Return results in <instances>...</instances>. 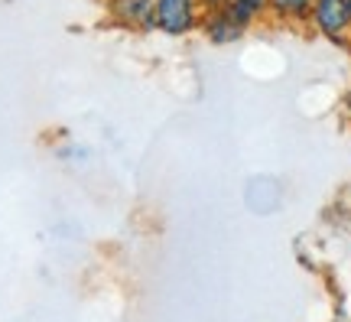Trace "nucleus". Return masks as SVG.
I'll return each instance as SVG.
<instances>
[{"label": "nucleus", "instance_id": "obj_7", "mask_svg": "<svg viewBox=\"0 0 351 322\" xmlns=\"http://www.w3.org/2000/svg\"><path fill=\"white\" fill-rule=\"evenodd\" d=\"M348 7H351V0H348Z\"/></svg>", "mask_w": 351, "mask_h": 322}, {"label": "nucleus", "instance_id": "obj_1", "mask_svg": "<svg viewBox=\"0 0 351 322\" xmlns=\"http://www.w3.org/2000/svg\"><path fill=\"white\" fill-rule=\"evenodd\" d=\"M202 20L199 0H156V30L166 36H186Z\"/></svg>", "mask_w": 351, "mask_h": 322}, {"label": "nucleus", "instance_id": "obj_6", "mask_svg": "<svg viewBox=\"0 0 351 322\" xmlns=\"http://www.w3.org/2000/svg\"><path fill=\"white\" fill-rule=\"evenodd\" d=\"M267 3L283 20H309L313 13V0H267Z\"/></svg>", "mask_w": 351, "mask_h": 322}, {"label": "nucleus", "instance_id": "obj_4", "mask_svg": "<svg viewBox=\"0 0 351 322\" xmlns=\"http://www.w3.org/2000/svg\"><path fill=\"white\" fill-rule=\"evenodd\" d=\"M199 26H202V33L208 36V43H215V46L238 43V39L247 33V30H241L238 23H231L221 10H205L202 13V20H199Z\"/></svg>", "mask_w": 351, "mask_h": 322}, {"label": "nucleus", "instance_id": "obj_2", "mask_svg": "<svg viewBox=\"0 0 351 322\" xmlns=\"http://www.w3.org/2000/svg\"><path fill=\"white\" fill-rule=\"evenodd\" d=\"M309 20L315 30L328 36L332 43H345L351 36V7L348 0H313V13Z\"/></svg>", "mask_w": 351, "mask_h": 322}, {"label": "nucleus", "instance_id": "obj_5", "mask_svg": "<svg viewBox=\"0 0 351 322\" xmlns=\"http://www.w3.org/2000/svg\"><path fill=\"white\" fill-rule=\"evenodd\" d=\"M267 10H270L267 0H225V7H221V13L241 30H251V23H257Z\"/></svg>", "mask_w": 351, "mask_h": 322}, {"label": "nucleus", "instance_id": "obj_3", "mask_svg": "<svg viewBox=\"0 0 351 322\" xmlns=\"http://www.w3.org/2000/svg\"><path fill=\"white\" fill-rule=\"evenodd\" d=\"M108 13L127 30H156V0H108Z\"/></svg>", "mask_w": 351, "mask_h": 322}]
</instances>
